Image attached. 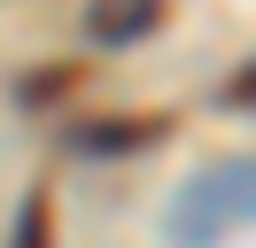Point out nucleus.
<instances>
[{
	"label": "nucleus",
	"instance_id": "obj_1",
	"mask_svg": "<svg viewBox=\"0 0 256 248\" xmlns=\"http://www.w3.org/2000/svg\"><path fill=\"white\" fill-rule=\"evenodd\" d=\"M156 24H163V0H94V8H86V31H94L101 46H132Z\"/></svg>",
	"mask_w": 256,
	"mask_h": 248
},
{
	"label": "nucleus",
	"instance_id": "obj_2",
	"mask_svg": "<svg viewBox=\"0 0 256 248\" xmlns=\"http://www.w3.org/2000/svg\"><path fill=\"white\" fill-rule=\"evenodd\" d=\"M163 132H171V116H148V124H86L78 148L86 155H124V148H148V140H163Z\"/></svg>",
	"mask_w": 256,
	"mask_h": 248
},
{
	"label": "nucleus",
	"instance_id": "obj_3",
	"mask_svg": "<svg viewBox=\"0 0 256 248\" xmlns=\"http://www.w3.org/2000/svg\"><path fill=\"white\" fill-rule=\"evenodd\" d=\"M47 225H54L47 194H32V202H24V225H16V240H47Z\"/></svg>",
	"mask_w": 256,
	"mask_h": 248
}]
</instances>
